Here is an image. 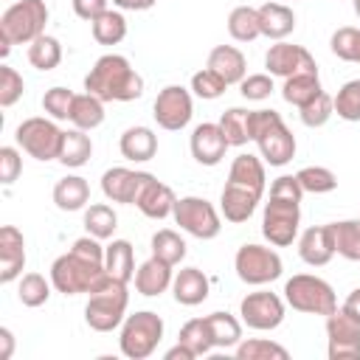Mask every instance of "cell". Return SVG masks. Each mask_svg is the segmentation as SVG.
<instances>
[{"mask_svg": "<svg viewBox=\"0 0 360 360\" xmlns=\"http://www.w3.org/2000/svg\"><path fill=\"white\" fill-rule=\"evenodd\" d=\"M107 267H104V248L101 239L96 236H82L73 242V248L68 253H62L53 264H51V281L53 290L62 295H79V292H93L104 278H107Z\"/></svg>", "mask_w": 360, "mask_h": 360, "instance_id": "obj_1", "label": "cell"}, {"mask_svg": "<svg viewBox=\"0 0 360 360\" xmlns=\"http://www.w3.org/2000/svg\"><path fill=\"white\" fill-rule=\"evenodd\" d=\"M84 90L101 101H135L143 96V79L121 53H104L84 76Z\"/></svg>", "mask_w": 360, "mask_h": 360, "instance_id": "obj_2", "label": "cell"}, {"mask_svg": "<svg viewBox=\"0 0 360 360\" xmlns=\"http://www.w3.org/2000/svg\"><path fill=\"white\" fill-rule=\"evenodd\" d=\"M48 6L45 0H17L0 17V56H8L11 45H31L45 34Z\"/></svg>", "mask_w": 360, "mask_h": 360, "instance_id": "obj_3", "label": "cell"}, {"mask_svg": "<svg viewBox=\"0 0 360 360\" xmlns=\"http://www.w3.org/2000/svg\"><path fill=\"white\" fill-rule=\"evenodd\" d=\"M250 141L270 166H284L295 158V135L276 110H250Z\"/></svg>", "mask_w": 360, "mask_h": 360, "instance_id": "obj_4", "label": "cell"}, {"mask_svg": "<svg viewBox=\"0 0 360 360\" xmlns=\"http://www.w3.org/2000/svg\"><path fill=\"white\" fill-rule=\"evenodd\" d=\"M87 304H84V321L90 329L96 332H112L124 323L127 315V304H129V292L127 284L107 276L93 292H87Z\"/></svg>", "mask_w": 360, "mask_h": 360, "instance_id": "obj_5", "label": "cell"}, {"mask_svg": "<svg viewBox=\"0 0 360 360\" xmlns=\"http://www.w3.org/2000/svg\"><path fill=\"white\" fill-rule=\"evenodd\" d=\"M160 340H163V318L152 309H141L124 318L118 349L129 360H146L149 354H155Z\"/></svg>", "mask_w": 360, "mask_h": 360, "instance_id": "obj_6", "label": "cell"}, {"mask_svg": "<svg viewBox=\"0 0 360 360\" xmlns=\"http://www.w3.org/2000/svg\"><path fill=\"white\" fill-rule=\"evenodd\" d=\"M284 301L295 309V312H307V315H332L338 309V298L329 281H323L321 276H309V273H298L292 278H287L284 284Z\"/></svg>", "mask_w": 360, "mask_h": 360, "instance_id": "obj_7", "label": "cell"}, {"mask_svg": "<svg viewBox=\"0 0 360 360\" xmlns=\"http://www.w3.org/2000/svg\"><path fill=\"white\" fill-rule=\"evenodd\" d=\"M62 135H65V129H59L53 118H42V115L25 118L14 129L17 146L25 155H31L34 160H56L59 146H62Z\"/></svg>", "mask_w": 360, "mask_h": 360, "instance_id": "obj_8", "label": "cell"}, {"mask_svg": "<svg viewBox=\"0 0 360 360\" xmlns=\"http://www.w3.org/2000/svg\"><path fill=\"white\" fill-rule=\"evenodd\" d=\"M301 225V202L298 200H284V197H270L264 202L262 214V233L270 245L287 248L295 242Z\"/></svg>", "mask_w": 360, "mask_h": 360, "instance_id": "obj_9", "label": "cell"}, {"mask_svg": "<svg viewBox=\"0 0 360 360\" xmlns=\"http://www.w3.org/2000/svg\"><path fill=\"white\" fill-rule=\"evenodd\" d=\"M233 270L236 276L250 284V287H262V284H270L281 276L284 264H281V256L273 250V248H264V245H242L233 256Z\"/></svg>", "mask_w": 360, "mask_h": 360, "instance_id": "obj_10", "label": "cell"}, {"mask_svg": "<svg viewBox=\"0 0 360 360\" xmlns=\"http://www.w3.org/2000/svg\"><path fill=\"white\" fill-rule=\"evenodd\" d=\"M174 222L197 236V239H214L219 236L222 231V219H219V211L205 200V197H180L174 202V211H172Z\"/></svg>", "mask_w": 360, "mask_h": 360, "instance_id": "obj_11", "label": "cell"}, {"mask_svg": "<svg viewBox=\"0 0 360 360\" xmlns=\"http://www.w3.org/2000/svg\"><path fill=\"white\" fill-rule=\"evenodd\" d=\"M326 343L329 360H360V321L338 307L326 315Z\"/></svg>", "mask_w": 360, "mask_h": 360, "instance_id": "obj_12", "label": "cell"}, {"mask_svg": "<svg viewBox=\"0 0 360 360\" xmlns=\"http://www.w3.org/2000/svg\"><path fill=\"white\" fill-rule=\"evenodd\" d=\"M152 115L158 121V127L177 132L183 127H188L191 115H194V101H191V90H186L183 84H166L155 104H152Z\"/></svg>", "mask_w": 360, "mask_h": 360, "instance_id": "obj_13", "label": "cell"}, {"mask_svg": "<svg viewBox=\"0 0 360 360\" xmlns=\"http://www.w3.org/2000/svg\"><path fill=\"white\" fill-rule=\"evenodd\" d=\"M239 315L248 329L270 332L284 321V301L270 290H256L239 301Z\"/></svg>", "mask_w": 360, "mask_h": 360, "instance_id": "obj_14", "label": "cell"}, {"mask_svg": "<svg viewBox=\"0 0 360 360\" xmlns=\"http://www.w3.org/2000/svg\"><path fill=\"white\" fill-rule=\"evenodd\" d=\"M264 68L270 76H281V79H290L295 73H318L312 53L304 45H292L284 39L270 45V51L264 53Z\"/></svg>", "mask_w": 360, "mask_h": 360, "instance_id": "obj_15", "label": "cell"}, {"mask_svg": "<svg viewBox=\"0 0 360 360\" xmlns=\"http://www.w3.org/2000/svg\"><path fill=\"white\" fill-rule=\"evenodd\" d=\"M188 146H191V158H194L200 166H217V163L225 158V152H228L231 143H228L225 132L219 129V124L205 121V124H197V127H194Z\"/></svg>", "mask_w": 360, "mask_h": 360, "instance_id": "obj_16", "label": "cell"}, {"mask_svg": "<svg viewBox=\"0 0 360 360\" xmlns=\"http://www.w3.org/2000/svg\"><path fill=\"white\" fill-rule=\"evenodd\" d=\"M174 202H177V197H174L172 186L160 183L155 174L146 172V180L141 183L138 197H135L138 211H141L143 217H149V219H166V217H172Z\"/></svg>", "mask_w": 360, "mask_h": 360, "instance_id": "obj_17", "label": "cell"}, {"mask_svg": "<svg viewBox=\"0 0 360 360\" xmlns=\"http://www.w3.org/2000/svg\"><path fill=\"white\" fill-rule=\"evenodd\" d=\"M143 180H146V172H132L127 166H112L101 174V191L112 202L135 205V197H138V188H141Z\"/></svg>", "mask_w": 360, "mask_h": 360, "instance_id": "obj_18", "label": "cell"}, {"mask_svg": "<svg viewBox=\"0 0 360 360\" xmlns=\"http://www.w3.org/2000/svg\"><path fill=\"white\" fill-rule=\"evenodd\" d=\"M25 267V239L20 228L3 225L0 228V281L11 284L14 278L22 276Z\"/></svg>", "mask_w": 360, "mask_h": 360, "instance_id": "obj_19", "label": "cell"}, {"mask_svg": "<svg viewBox=\"0 0 360 360\" xmlns=\"http://www.w3.org/2000/svg\"><path fill=\"white\" fill-rule=\"evenodd\" d=\"M298 256L309 267H323L335 256V242L329 225H312L298 236Z\"/></svg>", "mask_w": 360, "mask_h": 360, "instance_id": "obj_20", "label": "cell"}, {"mask_svg": "<svg viewBox=\"0 0 360 360\" xmlns=\"http://www.w3.org/2000/svg\"><path fill=\"white\" fill-rule=\"evenodd\" d=\"M262 194L250 191V188H242V186H233V183H225L222 194H219V211L228 222L239 225V222H248L259 205Z\"/></svg>", "mask_w": 360, "mask_h": 360, "instance_id": "obj_21", "label": "cell"}, {"mask_svg": "<svg viewBox=\"0 0 360 360\" xmlns=\"http://www.w3.org/2000/svg\"><path fill=\"white\" fill-rule=\"evenodd\" d=\"M174 281V273H172V264L158 259V256H149L138 270H135V290L146 298H155L160 292H166Z\"/></svg>", "mask_w": 360, "mask_h": 360, "instance_id": "obj_22", "label": "cell"}, {"mask_svg": "<svg viewBox=\"0 0 360 360\" xmlns=\"http://www.w3.org/2000/svg\"><path fill=\"white\" fill-rule=\"evenodd\" d=\"M208 290H211V281L200 267H183V270H177V276L172 281V295L183 307L202 304L208 298Z\"/></svg>", "mask_w": 360, "mask_h": 360, "instance_id": "obj_23", "label": "cell"}, {"mask_svg": "<svg viewBox=\"0 0 360 360\" xmlns=\"http://www.w3.org/2000/svg\"><path fill=\"white\" fill-rule=\"evenodd\" d=\"M205 68H211L217 76H222L225 84H239L248 73V59L233 45H217V48H211Z\"/></svg>", "mask_w": 360, "mask_h": 360, "instance_id": "obj_24", "label": "cell"}, {"mask_svg": "<svg viewBox=\"0 0 360 360\" xmlns=\"http://www.w3.org/2000/svg\"><path fill=\"white\" fill-rule=\"evenodd\" d=\"M259 28L267 39H287L295 28V11L284 3H264L259 6Z\"/></svg>", "mask_w": 360, "mask_h": 360, "instance_id": "obj_25", "label": "cell"}, {"mask_svg": "<svg viewBox=\"0 0 360 360\" xmlns=\"http://www.w3.org/2000/svg\"><path fill=\"white\" fill-rule=\"evenodd\" d=\"M118 149L132 163H146L158 155V135L149 127H129L121 132Z\"/></svg>", "mask_w": 360, "mask_h": 360, "instance_id": "obj_26", "label": "cell"}, {"mask_svg": "<svg viewBox=\"0 0 360 360\" xmlns=\"http://www.w3.org/2000/svg\"><path fill=\"white\" fill-rule=\"evenodd\" d=\"M228 183L250 188L256 194H264V186H267L264 163L256 155H236L233 163H231V172H228Z\"/></svg>", "mask_w": 360, "mask_h": 360, "instance_id": "obj_27", "label": "cell"}, {"mask_svg": "<svg viewBox=\"0 0 360 360\" xmlns=\"http://www.w3.org/2000/svg\"><path fill=\"white\" fill-rule=\"evenodd\" d=\"M53 202L59 211H82L90 202V183L79 174H68L53 186Z\"/></svg>", "mask_w": 360, "mask_h": 360, "instance_id": "obj_28", "label": "cell"}, {"mask_svg": "<svg viewBox=\"0 0 360 360\" xmlns=\"http://www.w3.org/2000/svg\"><path fill=\"white\" fill-rule=\"evenodd\" d=\"M90 155H93V141H90V135L84 132V129H79V127H73V129H65V135H62V146H59V163L62 166H68V169H79V166H84L87 160H90Z\"/></svg>", "mask_w": 360, "mask_h": 360, "instance_id": "obj_29", "label": "cell"}, {"mask_svg": "<svg viewBox=\"0 0 360 360\" xmlns=\"http://www.w3.org/2000/svg\"><path fill=\"white\" fill-rule=\"evenodd\" d=\"M104 267L112 278L129 284V278H135V250L127 239H112L104 248Z\"/></svg>", "mask_w": 360, "mask_h": 360, "instance_id": "obj_30", "label": "cell"}, {"mask_svg": "<svg viewBox=\"0 0 360 360\" xmlns=\"http://www.w3.org/2000/svg\"><path fill=\"white\" fill-rule=\"evenodd\" d=\"M321 90H323V87H321L318 73H295V76L284 79V84H281V98H284L287 104H292V107L301 110V107L309 104Z\"/></svg>", "mask_w": 360, "mask_h": 360, "instance_id": "obj_31", "label": "cell"}, {"mask_svg": "<svg viewBox=\"0 0 360 360\" xmlns=\"http://www.w3.org/2000/svg\"><path fill=\"white\" fill-rule=\"evenodd\" d=\"M101 121H104V101L98 96L87 93V90L84 93H76L73 110H70V124L79 127V129H84V132H90V129L101 127Z\"/></svg>", "mask_w": 360, "mask_h": 360, "instance_id": "obj_32", "label": "cell"}, {"mask_svg": "<svg viewBox=\"0 0 360 360\" xmlns=\"http://www.w3.org/2000/svg\"><path fill=\"white\" fill-rule=\"evenodd\" d=\"M329 231H332L335 253L349 259V262H360V217L357 219L329 222Z\"/></svg>", "mask_w": 360, "mask_h": 360, "instance_id": "obj_33", "label": "cell"}, {"mask_svg": "<svg viewBox=\"0 0 360 360\" xmlns=\"http://www.w3.org/2000/svg\"><path fill=\"white\" fill-rule=\"evenodd\" d=\"M205 321L211 329L214 349H231L242 340V321L233 318L231 312H211V315H205Z\"/></svg>", "mask_w": 360, "mask_h": 360, "instance_id": "obj_34", "label": "cell"}, {"mask_svg": "<svg viewBox=\"0 0 360 360\" xmlns=\"http://www.w3.org/2000/svg\"><path fill=\"white\" fill-rule=\"evenodd\" d=\"M90 31L98 45H118L127 37V17L115 8H107L101 17H96L90 22Z\"/></svg>", "mask_w": 360, "mask_h": 360, "instance_id": "obj_35", "label": "cell"}, {"mask_svg": "<svg viewBox=\"0 0 360 360\" xmlns=\"http://www.w3.org/2000/svg\"><path fill=\"white\" fill-rule=\"evenodd\" d=\"M228 34H231L236 42H253L256 37H262V28H259V8H253V6H236V8L228 14Z\"/></svg>", "mask_w": 360, "mask_h": 360, "instance_id": "obj_36", "label": "cell"}, {"mask_svg": "<svg viewBox=\"0 0 360 360\" xmlns=\"http://www.w3.org/2000/svg\"><path fill=\"white\" fill-rule=\"evenodd\" d=\"M219 129L225 132L231 146H245L250 141V110L245 107H231L219 115Z\"/></svg>", "mask_w": 360, "mask_h": 360, "instance_id": "obj_37", "label": "cell"}, {"mask_svg": "<svg viewBox=\"0 0 360 360\" xmlns=\"http://www.w3.org/2000/svg\"><path fill=\"white\" fill-rule=\"evenodd\" d=\"M118 228V214L112 211V205L107 202H93L90 208H84V231L96 239H110Z\"/></svg>", "mask_w": 360, "mask_h": 360, "instance_id": "obj_38", "label": "cell"}, {"mask_svg": "<svg viewBox=\"0 0 360 360\" xmlns=\"http://www.w3.org/2000/svg\"><path fill=\"white\" fill-rule=\"evenodd\" d=\"M28 62H31V68L45 70V73L53 70V68L62 62V45H59V39L51 37V34L37 37V39L28 45Z\"/></svg>", "mask_w": 360, "mask_h": 360, "instance_id": "obj_39", "label": "cell"}, {"mask_svg": "<svg viewBox=\"0 0 360 360\" xmlns=\"http://www.w3.org/2000/svg\"><path fill=\"white\" fill-rule=\"evenodd\" d=\"M152 256H158L174 267L186 259V239L172 228H160L152 233Z\"/></svg>", "mask_w": 360, "mask_h": 360, "instance_id": "obj_40", "label": "cell"}, {"mask_svg": "<svg viewBox=\"0 0 360 360\" xmlns=\"http://www.w3.org/2000/svg\"><path fill=\"white\" fill-rule=\"evenodd\" d=\"M177 340L183 346H188L194 352V357H205L211 349H214V340H211V329H208V321L205 318H191L180 326V335Z\"/></svg>", "mask_w": 360, "mask_h": 360, "instance_id": "obj_41", "label": "cell"}, {"mask_svg": "<svg viewBox=\"0 0 360 360\" xmlns=\"http://www.w3.org/2000/svg\"><path fill=\"white\" fill-rule=\"evenodd\" d=\"M290 352L267 338H250L236 343V360H287Z\"/></svg>", "mask_w": 360, "mask_h": 360, "instance_id": "obj_42", "label": "cell"}, {"mask_svg": "<svg viewBox=\"0 0 360 360\" xmlns=\"http://www.w3.org/2000/svg\"><path fill=\"white\" fill-rule=\"evenodd\" d=\"M51 287H53V281H48L42 273H25V276L20 278L17 298H20L22 307L37 309V307H42V304L51 298Z\"/></svg>", "mask_w": 360, "mask_h": 360, "instance_id": "obj_43", "label": "cell"}, {"mask_svg": "<svg viewBox=\"0 0 360 360\" xmlns=\"http://www.w3.org/2000/svg\"><path fill=\"white\" fill-rule=\"evenodd\" d=\"M295 177H298V183H301L304 194H307V191H309V194H329V191L338 188V177H335V172L326 169V166H304V169L295 172Z\"/></svg>", "mask_w": 360, "mask_h": 360, "instance_id": "obj_44", "label": "cell"}, {"mask_svg": "<svg viewBox=\"0 0 360 360\" xmlns=\"http://www.w3.org/2000/svg\"><path fill=\"white\" fill-rule=\"evenodd\" d=\"M332 112H335V98H332L326 90H321L309 104H304V107L298 110L301 124H304V127H309V129L323 127V124L332 118Z\"/></svg>", "mask_w": 360, "mask_h": 360, "instance_id": "obj_45", "label": "cell"}, {"mask_svg": "<svg viewBox=\"0 0 360 360\" xmlns=\"http://www.w3.org/2000/svg\"><path fill=\"white\" fill-rule=\"evenodd\" d=\"M329 48L343 62H360V28H354V25L338 28L329 39Z\"/></svg>", "mask_w": 360, "mask_h": 360, "instance_id": "obj_46", "label": "cell"}, {"mask_svg": "<svg viewBox=\"0 0 360 360\" xmlns=\"http://www.w3.org/2000/svg\"><path fill=\"white\" fill-rule=\"evenodd\" d=\"M73 98H76V93L73 90H68V87H51V90H45V96H42V110L53 118V121H70V110H73Z\"/></svg>", "mask_w": 360, "mask_h": 360, "instance_id": "obj_47", "label": "cell"}, {"mask_svg": "<svg viewBox=\"0 0 360 360\" xmlns=\"http://www.w3.org/2000/svg\"><path fill=\"white\" fill-rule=\"evenodd\" d=\"M335 112L343 121H360V79H352L338 90Z\"/></svg>", "mask_w": 360, "mask_h": 360, "instance_id": "obj_48", "label": "cell"}, {"mask_svg": "<svg viewBox=\"0 0 360 360\" xmlns=\"http://www.w3.org/2000/svg\"><path fill=\"white\" fill-rule=\"evenodd\" d=\"M225 79L222 76H217L211 68H202V70H197L194 76H191V93L197 96V98H205V101H214V98H219L222 93H225Z\"/></svg>", "mask_w": 360, "mask_h": 360, "instance_id": "obj_49", "label": "cell"}, {"mask_svg": "<svg viewBox=\"0 0 360 360\" xmlns=\"http://www.w3.org/2000/svg\"><path fill=\"white\" fill-rule=\"evenodd\" d=\"M22 90H25L22 76H20L14 68L3 65V68H0V107L17 104V101L22 98Z\"/></svg>", "mask_w": 360, "mask_h": 360, "instance_id": "obj_50", "label": "cell"}, {"mask_svg": "<svg viewBox=\"0 0 360 360\" xmlns=\"http://www.w3.org/2000/svg\"><path fill=\"white\" fill-rule=\"evenodd\" d=\"M239 93L248 101H264L273 93V76L270 73H250L239 82Z\"/></svg>", "mask_w": 360, "mask_h": 360, "instance_id": "obj_51", "label": "cell"}, {"mask_svg": "<svg viewBox=\"0 0 360 360\" xmlns=\"http://www.w3.org/2000/svg\"><path fill=\"white\" fill-rule=\"evenodd\" d=\"M22 172V155L17 146H3L0 149V183L11 186Z\"/></svg>", "mask_w": 360, "mask_h": 360, "instance_id": "obj_52", "label": "cell"}, {"mask_svg": "<svg viewBox=\"0 0 360 360\" xmlns=\"http://www.w3.org/2000/svg\"><path fill=\"white\" fill-rule=\"evenodd\" d=\"M270 197H284V200H298L304 197V188L298 183L295 174H278L273 183H270Z\"/></svg>", "mask_w": 360, "mask_h": 360, "instance_id": "obj_53", "label": "cell"}, {"mask_svg": "<svg viewBox=\"0 0 360 360\" xmlns=\"http://www.w3.org/2000/svg\"><path fill=\"white\" fill-rule=\"evenodd\" d=\"M107 8H110L107 0H73L76 17H82V20H87V22H93L96 17H101Z\"/></svg>", "mask_w": 360, "mask_h": 360, "instance_id": "obj_54", "label": "cell"}, {"mask_svg": "<svg viewBox=\"0 0 360 360\" xmlns=\"http://www.w3.org/2000/svg\"><path fill=\"white\" fill-rule=\"evenodd\" d=\"M14 354V335L8 326H0V360H8Z\"/></svg>", "mask_w": 360, "mask_h": 360, "instance_id": "obj_55", "label": "cell"}, {"mask_svg": "<svg viewBox=\"0 0 360 360\" xmlns=\"http://www.w3.org/2000/svg\"><path fill=\"white\" fill-rule=\"evenodd\" d=\"M158 0H112V6H118L121 11H146L152 8Z\"/></svg>", "mask_w": 360, "mask_h": 360, "instance_id": "obj_56", "label": "cell"}, {"mask_svg": "<svg viewBox=\"0 0 360 360\" xmlns=\"http://www.w3.org/2000/svg\"><path fill=\"white\" fill-rule=\"evenodd\" d=\"M343 309L360 321V287H354V290L346 295V301H343Z\"/></svg>", "mask_w": 360, "mask_h": 360, "instance_id": "obj_57", "label": "cell"}, {"mask_svg": "<svg viewBox=\"0 0 360 360\" xmlns=\"http://www.w3.org/2000/svg\"><path fill=\"white\" fill-rule=\"evenodd\" d=\"M163 357H166V360H194V352L177 340V346H172V349H169Z\"/></svg>", "mask_w": 360, "mask_h": 360, "instance_id": "obj_58", "label": "cell"}, {"mask_svg": "<svg viewBox=\"0 0 360 360\" xmlns=\"http://www.w3.org/2000/svg\"><path fill=\"white\" fill-rule=\"evenodd\" d=\"M352 6H354V14L360 17V0H352Z\"/></svg>", "mask_w": 360, "mask_h": 360, "instance_id": "obj_59", "label": "cell"}]
</instances>
